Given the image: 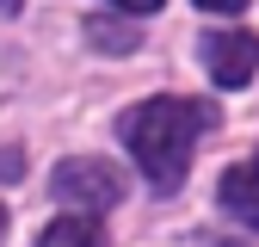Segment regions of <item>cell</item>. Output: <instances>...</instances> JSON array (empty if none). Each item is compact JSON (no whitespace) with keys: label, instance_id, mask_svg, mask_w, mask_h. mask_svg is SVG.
Returning <instances> with one entry per match:
<instances>
[{"label":"cell","instance_id":"cell-7","mask_svg":"<svg viewBox=\"0 0 259 247\" xmlns=\"http://www.w3.org/2000/svg\"><path fill=\"white\" fill-rule=\"evenodd\" d=\"M198 7H210V13H241L247 0H198Z\"/></svg>","mask_w":259,"mask_h":247},{"label":"cell","instance_id":"cell-5","mask_svg":"<svg viewBox=\"0 0 259 247\" xmlns=\"http://www.w3.org/2000/svg\"><path fill=\"white\" fill-rule=\"evenodd\" d=\"M37 247H111V241H105V229L93 216H56Z\"/></svg>","mask_w":259,"mask_h":247},{"label":"cell","instance_id":"cell-10","mask_svg":"<svg viewBox=\"0 0 259 247\" xmlns=\"http://www.w3.org/2000/svg\"><path fill=\"white\" fill-rule=\"evenodd\" d=\"M0 229H7V210H0Z\"/></svg>","mask_w":259,"mask_h":247},{"label":"cell","instance_id":"cell-8","mask_svg":"<svg viewBox=\"0 0 259 247\" xmlns=\"http://www.w3.org/2000/svg\"><path fill=\"white\" fill-rule=\"evenodd\" d=\"M117 7H123V13H154L160 0H117Z\"/></svg>","mask_w":259,"mask_h":247},{"label":"cell","instance_id":"cell-6","mask_svg":"<svg viewBox=\"0 0 259 247\" xmlns=\"http://www.w3.org/2000/svg\"><path fill=\"white\" fill-rule=\"evenodd\" d=\"M87 31H93V44H111V50H136V31H130V25H117V19H93Z\"/></svg>","mask_w":259,"mask_h":247},{"label":"cell","instance_id":"cell-2","mask_svg":"<svg viewBox=\"0 0 259 247\" xmlns=\"http://www.w3.org/2000/svg\"><path fill=\"white\" fill-rule=\"evenodd\" d=\"M204 68L216 87H247L259 74V31H210L204 37Z\"/></svg>","mask_w":259,"mask_h":247},{"label":"cell","instance_id":"cell-9","mask_svg":"<svg viewBox=\"0 0 259 247\" xmlns=\"http://www.w3.org/2000/svg\"><path fill=\"white\" fill-rule=\"evenodd\" d=\"M7 13H19V0H0V19H7Z\"/></svg>","mask_w":259,"mask_h":247},{"label":"cell","instance_id":"cell-3","mask_svg":"<svg viewBox=\"0 0 259 247\" xmlns=\"http://www.w3.org/2000/svg\"><path fill=\"white\" fill-rule=\"evenodd\" d=\"M56 198L117 204V198H123V173H117L111 161H62V167H56Z\"/></svg>","mask_w":259,"mask_h":247},{"label":"cell","instance_id":"cell-1","mask_svg":"<svg viewBox=\"0 0 259 247\" xmlns=\"http://www.w3.org/2000/svg\"><path fill=\"white\" fill-rule=\"evenodd\" d=\"M210 130H216V105H204V99H173V93L130 105L123 124H117L123 148L136 154V167L154 179V192H179L191 154H198V142Z\"/></svg>","mask_w":259,"mask_h":247},{"label":"cell","instance_id":"cell-4","mask_svg":"<svg viewBox=\"0 0 259 247\" xmlns=\"http://www.w3.org/2000/svg\"><path fill=\"white\" fill-rule=\"evenodd\" d=\"M216 198H222V210H229L235 223L259 229V167H253V161H235L229 173H222V185H216Z\"/></svg>","mask_w":259,"mask_h":247}]
</instances>
